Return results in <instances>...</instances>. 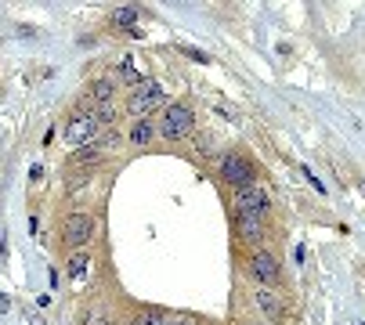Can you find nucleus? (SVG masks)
Segmentation results:
<instances>
[{"instance_id": "f03ea898", "label": "nucleus", "mask_w": 365, "mask_h": 325, "mask_svg": "<svg viewBox=\"0 0 365 325\" xmlns=\"http://www.w3.org/2000/svg\"><path fill=\"white\" fill-rule=\"evenodd\" d=\"M192 127H195V113L185 101H174V105H167V113H163V120H160L155 130H160L167 141H181V138L192 134Z\"/></svg>"}, {"instance_id": "412c9836", "label": "nucleus", "mask_w": 365, "mask_h": 325, "mask_svg": "<svg viewBox=\"0 0 365 325\" xmlns=\"http://www.w3.org/2000/svg\"><path fill=\"white\" fill-rule=\"evenodd\" d=\"M8 307H11V300H8L4 293H0V311H8Z\"/></svg>"}, {"instance_id": "7ed1b4c3", "label": "nucleus", "mask_w": 365, "mask_h": 325, "mask_svg": "<svg viewBox=\"0 0 365 325\" xmlns=\"http://www.w3.org/2000/svg\"><path fill=\"white\" fill-rule=\"evenodd\" d=\"M221 181H225L232 192H239V188L257 185V170H253V162H250L242 152H228V155L221 159Z\"/></svg>"}, {"instance_id": "a211bd4d", "label": "nucleus", "mask_w": 365, "mask_h": 325, "mask_svg": "<svg viewBox=\"0 0 365 325\" xmlns=\"http://www.w3.org/2000/svg\"><path fill=\"white\" fill-rule=\"evenodd\" d=\"M83 325H116V321H113V314H109L106 307H94V311L87 314V321H83Z\"/></svg>"}, {"instance_id": "20e7f679", "label": "nucleus", "mask_w": 365, "mask_h": 325, "mask_svg": "<svg viewBox=\"0 0 365 325\" xmlns=\"http://www.w3.org/2000/svg\"><path fill=\"white\" fill-rule=\"evenodd\" d=\"M232 206H235V217H260V221H264L268 210H272V199L260 185H250V188H239L232 195Z\"/></svg>"}, {"instance_id": "ddd939ff", "label": "nucleus", "mask_w": 365, "mask_h": 325, "mask_svg": "<svg viewBox=\"0 0 365 325\" xmlns=\"http://www.w3.org/2000/svg\"><path fill=\"white\" fill-rule=\"evenodd\" d=\"M138 15H141V8H138V4H123V8H116V11H113V26L130 33V29L138 26Z\"/></svg>"}, {"instance_id": "9d476101", "label": "nucleus", "mask_w": 365, "mask_h": 325, "mask_svg": "<svg viewBox=\"0 0 365 325\" xmlns=\"http://www.w3.org/2000/svg\"><path fill=\"white\" fill-rule=\"evenodd\" d=\"M83 94H87L94 105H101V101H116V80H113V76H101V80H94Z\"/></svg>"}, {"instance_id": "f8f14e48", "label": "nucleus", "mask_w": 365, "mask_h": 325, "mask_svg": "<svg viewBox=\"0 0 365 325\" xmlns=\"http://www.w3.org/2000/svg\"><path fill=\"white\" fill-rule=\"evenodd\" d=\"M87 271H91V249L83 246V249H76V253L69 257V279H73V282H80V279L87 275Z\"/></svg>"}, {"instance_id": "f3484780", "label": "nucleus", "mask_w": 365, "mask_h": 325, "mask_svg": "<svg viewBox=\"0 0 365 325\" xmlns=\"http://www.w3.org/2000/svg\"><path fill=\"white\" fill-rule=\"evenodd\" d=\"M101 159V152L94 148V145H80L76 152H73V162H98Z\"/></svg>"}, {"instance_id": "dca6fc26", "label": "nucleus", "mask_w": 365, "mask_h": 325, "mask_svg": "<svg viewBox=\"0 0 365 325\" xmlns=\"http://www.w3.org/2000/svg\"><path fill=\"white\" fill-rule=\"evenodd\" d=\"M127 325H167V314H163V311H155V307H148V311L134 314Z\"/></svg>"}, {"instance_id": "0eeeda50", "label": "nucleus", "mask_w": 365, "mask_h": 325, "mask_svg": "<svg viewBox=\"0 0 365 325\" xmlns=\"http://www.w3.org/2000/svg\"><path fill=\"white\" fill-rule=\"evenodd\" d=\"M94 235V217L91 213H69L66 217V228H62V239L73 246V249H83Z\"/></svg>"}, {"instance_id": "6e6552de", "label": "nucleus", "mask_w": 365, "mask_h": 325, "mask_svg": "<svg viewBox=\"0 0 365 325\" xmlns=\"http://www.w3.org/2000/svg\"><path fill=\"white\" fill-rule=\"evenodd\" d=\"M235 235L250 246V249H264L268 242V225L260 217H235Z\"/></svg>"}, {"instance_id": "6ab92c4d", "label": "nucleus", "mask_w": 365, "mask_h": 325, "mask_svg": "<svg viewBox=\"0 0 365 325\" xmlns=\"http://www.w3.org/2000/svg\"><path fill=\"white\" fill-rule=\"evenodd\" d=\"M167 325H202L195 314H167Z\"/></svg>"}, {"instance_id": "1a4fd4ad", "label": "nucleus", "mask_w": 365, "mask_h": 325, "mask_svg": "<svg viewBox=\"0 0 365 325\" xmlns=\"http://www.w3.org/2000/svg\"><path fill=\"white\" fill-rule=\"evenodd\" d=\"M253 304H257L260 311H264L268 318H282V314H286V304L279 300V293H272V289H264V286H260V289H257V296H253Z\"/></svg>"}, {"instance_id": "39448f33", "label": "nucleus", "mask_w": 365, "mask_h": 325, "mask_svg": "<svg viewBox=\"0 0 365 325\" xmlns=\"http://www.w3.org/2000/svg\"><path fill=\"white\" fill-rule=\"evenodd\" d=\"M101 130H106V127H101V120H98L94 113H73V120L66 123V141H69L73 148L94 145Z\"/></svg>"}, {"instance_id": "f257e3e1", "label": "nucleus", "mask_w": 365, "mask_h": 325, "mask_svg": "<svg viewBox=\"0 0 365 325\" xmlns=\"http://www.w3.org/2000/svg\"><path fill=\"white\" fill-rule=\"evenodd\" d=\"M160 105H163V87L155 83V80H141V83L130 87V94H127V113H130L134 120H148Z\"/></svg>"}, {"instance_id": "9b49d317", "label": "nucleus", "mask_w": 365, "mask_h": 325, "mask_svg": "<svg viewBox=\"0 0 365 325\" xmlns=\"http://www.w3.org/2000/svg\"><path fill=\"white\" fill-rule=\"evenodd\" d=\"M152 138H155V123H152V120H138V123L130 127V145H134V148H148Z\"/></svg>"}, {"instance_id": "2eb2a0df", "label": "nucleus", "mask_w": 365, "mask_h": 325, "mask_svg": "<svg viewBox=\"0 0 365 325\" xmlns=\"http://www.w3.org/2000/svg\"><path fill=\"white\" fill-rule=\"evenodd\" d=\"M94 148L101 152V155H109V152H116L120 148V134H116V127H106L98 134V141H94Z\"/></svg>"}, {"instance_id": "423d86ee", "label": "nucleus", "mask_w": 365, "mask_h": 325, "mask_svg": "<svg viewBox=\"0 0 365 325\" xmlns=\"http://www.w3.org/2000/svg\"><path fill=\"white\" fill-rule=\"evenodd\" d=\"M246 271H250V279L253 282H260V286H275L279 279H282V267H279V260L268 253V249H253L250 257H246Z\"/></svg>"}, {"instance_id": "aec40b11", "label": "nucleus", "mask_w": 365, "mask_h": 325, "mask_svg": "<svg viewBox=\"0 0 365 325\" xmlns=\"http://www.w3.org/2000/svg\"><path fill=\"white\" fill-rule=\"evenodd\" d=\"M181 51L188 54V58H192V62H202V66H206V62H210V58H206V54H202V51H195V47H181Z\"/></svg>"}, {"instance_id": "4468645a", "label": "nucleus", "mask_w": 365, "mask_h": 325, "mask_svg": "<svg viewBox=\"0 0 365 325\" xmlns=\"http://www.w3.org/2000/svg\"><path fill=\"white\" fill-rule=\"evenodd\" d=\"M113 80H120V83H127V87H138L145 76H141V69H138L134 58H123V62L116 66V76H113Z\"/></svg>"}]
</instances>
